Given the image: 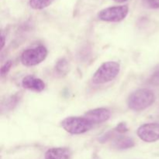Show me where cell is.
<instances>
[{
	"instance_id": "12",
	"label": "cell",
	"mask_w": 159,
	"mask_h": 159,
	"mask_svg": "<svg viewBox=\"0 0 159 159\" xmlns=\"http://www.w3.org/2000/svg\"><path fill=\"white\" fill-rule=\"evenodd\" d=\"M68 68H69L68 62L65 58H61L57 61L55 65L56 71L59 75H66L68 71Z\"/></svg>"
},
{
	"instance_id": "11",
	"label": "cell",
	"mask_w": 159,
	"mask_h": 159,
	"mask_svg": "<svg viewBox=\"0 0 159 159\" xmlns=\"http://www.w3.org/2000/svg\"><path fill=\"white\" fill-rule=\"evenodd\" d=\"M54 0H30V6L35 10H40L48 7Z\"/></svg>"
},
{
	"instance_id": "3",
	"label": "cell",
	"mask_w": 159,
	"mask_h": 159,
	"mask_svg": "<svg viewBox=\"0 0 159 159\" xmlns=\"http://www.w3.org/2000/svg\"><path fill=\"white\" fill-rule=\"evenodd\" d=\"M61 125L65 131L71 134H82L89 131L93 124L85 116H69L63 120Z\"/></svg>"
},
{
	"instance_id": "13",
	"label": "cell",
	"mask_w": 159,
	"mask_h": 159,
	"mask_svg": "<svg viewBox=\"0 0 159 159\" xmlns=\"http://www.w3.org/2000/svg\"><path fill=\"white\" fill-rule=\"evenodd\" d=\"M12 65V61L9 60V61H6V63H5L2 66L1 70H0L1 75L4 76V75H7V73L9 71V70H10Z\"/></svg>"
},
{
	"instance_id": "10",
	"label": "cell",
	"mask_w": 159,
	"mask_h": 159,
	"mask_svg": "<svg viewBox=\"0 0 159 159\" xmlns=\"http://www.w3.org/2000/svg\"><path fill=\"white\" fill-rule=\"evenodd\" d=\"M134 146V141L128 137H122V138H117L113 144V147L119 150L131 148Z\"/></svg>"
},
{
	"instance_id": "6",
	"label": "cell",
	"mask_w": 159,
	"mask_h": 159,
	"mask_svg": "<svg viewBox=\"0 0 159 159\" xmlns=\"http://www.w3.org/2000/svg\"><path fill=\"white\" fill-rule=\"evenodd\" d=\"M138 135L142 141L152 143L159 140V124L150 123L141 125L138 129Z\"/></svg>"
},
{
	"instance_id": "14",
	"label": "cell",
	"mask_w": 159,
	"mask_h": 159,
	"mask_svg": "<svg viewBox=\"0 0 159 159\" xmlns=\"http://www.w3.org/2000/svg\"><path fill=\"white\" fill-rule=\"evenodd\" d=\"M145 5L152 9H159V0H143Z\"/></svg>"
},
{
	"instance_id": "17",
	"label": "cell",
	"mask_w": 159,
	"mask_h": 159,
	"mask_svg": "<svg viewBox=\"0 0 159 159\" xmlns=\"http://www.w3.org/2000/svg\"><path fill=\"white\" fill-rule=\"evenodd\" d=\"M113 1L116 2H120V3H121V2H124L128 1V0H113Z\"/></svg>"
},
{
	"instance_id": "16",
	"label": "cell",
	"mask_w": 159,
	"mask_h": 159,
	"mask_svg": "<svg viewBox=\"0 0 159 159\" xmlns=\"http://www.w3.org/2000/svg\"><path fill=\"white\" fill-rule=\"evenodd\" d=\"M5 44V38L4 36H2V45H1V48H2L4 47Z\"/></svg>"
},
{
	"instance_id": "5",
	"label": "cell",
	"mask_w": 159,
	"mask_h": 159,
	"mask_svg": "<svg viewBox=\"0 0 159 159\" xmlns=\"http://www.w3.org/2000/svg\"><path fill=\"white\" fill-rule=\"evenodd\" d=\"M47 56V48L43 46H38L23 51L21 55V62L26 67L35 66L43 61Z\"/></svg>"
},
{
	"instance_id": "9",
	"label": "cell",
	"mask_w": 159,
	"mask_h": 159,
	"mask_svg": "<svg viewBox=\"0 0 159 159\" xmlns=\"http://www.w3.org/2000/svg\"><path fill=\"white\" fill-rule=\"evenodd\" d=\"M71 151L68 148H52L45 153V159H69Z\"/></svg>"
},
{
	"instance_id": "18",
	"label": "cell",
	"mask_w": 159,
	"mask_h": 159,
	"mask_svg": "<svg viewBox=\"0 0 159 159\" xmlns=\"http://www.w3.org/2000/svg\"><path fill=\"white\" fill-rule=\"evenodd\" d=\"M155 78H156L157 79H158V80H159V70H158V71H157L156 73H155Z\"/></svg>"
},
{
	"instance_id": "1",
	"label": "cell",
	"mask_w": 159,
	"mask_h": 159,
	"mask_svg": "<svg viewBox=\"0 0 159 159\" xmlns=\"http://www.w3.org/2000/svg\"><path fill=\"white\" fill-rule=\"evenodd\" d=\"M155 96L153 92L148 89H141L134 92L127 99V105L134 111H142L154 103Z\"/></svg>"
},
{
	"instance_id": "7",
	"label": "cell",
	"mask_w": 159,
	"mask_h": 159,
	"mask_svg": "<svg viewBox=\"0 0 159 159\" xmlns=\"http://www.w3.org/2000/svg\"><path fill=\"white\" fill-rule=\"evenodd\" d=\"M110 111L106 108H96L89 110L85 113V117L93 124H102L108 120L110 117Z\"/></svg>"
},
{
	"instance_id": "4",
	"label": "cell",
	"mask_w": 159,
	"mask_h": 159,
	"mask_svg": "<svg viewBox=\"0 0 159 159\" xmlns=\"http://www.w3.org/2000/svg\"><path fill=\"white\" fill-rule=\"evenodd\" d=\"M129 7L126 5L110 6L99 11L98 13V17L102 21L116 23L124 20L127 17Z\"/></svg>"
},
{
	"instance_id": "8",
	"label": "cell",
	"mask_w": 159,
	"mask_h": 159,
	"mask_svg": "<svg viewBox=\"0 0 159 159\" xmlns=\"http://www.w3.org/2000/svg\"><path fill=\"white\" fill-rule=\"evenodd\" d=\"M22 85L24 89L31 91L42 92L45 89V83L40 79L32 75H27L23 78L22 81Z\"/></svg>"
},
{
	"instance_id": "15",
	"label": "cell",
	"mask_w": 159,
	"mask_h": 159,
	"mask_svg": "<svg viewBox=\"0 0 159 159\" xmlns=\"http://www.w3.org/2000/svg\"><path fill=\"white\" fill-rule=\"evenodd\" d=\"M116 132L120 134L126 133L127 131H128V127H127V124L125 123H120L116 127V128L114 129Z\"/></svg>"
},
{
	"instance_id": "2",
	"label": "cell",
	"mask_w": 159,
	"mask_h": 159,
	"mask_svg": "<svg viewBox=\"0 0 159 159\" xmlns=\"http://www.w3.org/2000/svg\"><path fill=\"white\" fill-rule=\"evenodd\" d=\"M120 71V65L116 61H107L99 67L93 76V82L101 85L110 82L116 78Z\"/></svg>"
}]
</instances>
